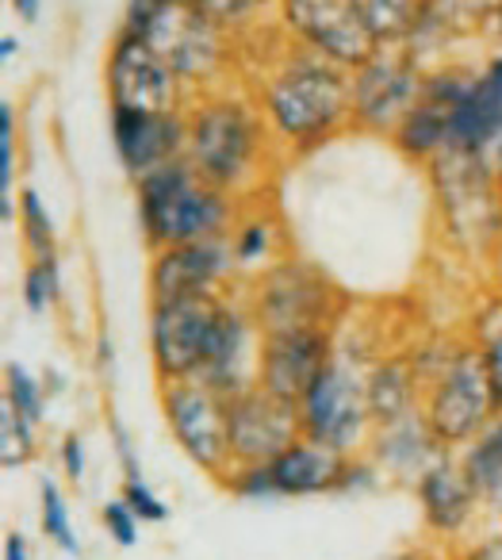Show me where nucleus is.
<instances>
[{"mask_svg": "<svg viewBox=\"0 0 502 560\" xmlns=\"http://www.w3.org/2000/svg\"><path fill=\"white\" fill-rule=\"evenodd\" d=\"M188 116V162L208 185L254 200L277 162V135L265 119L257 96L242 93H200L185 108Z\"/></svg>", "mask_w": 502, "mask_h": 560, "instance_id": "1", "label": "nucleus"}, {"mask_svg": "<svg viewBox=\"0 0 502 560\" xmlns=\"http://www.w3.org/2000/svg\"><path fill=\"white\" fill-rule=\"evenodd\" d=\"M257 104L272 135L292 154H311L353 127V70L292 43L257 85Z\"/></svg>", "mask_w": 502, "mask_h": 560, "instance_id": "2", "label": "nucleus"}, {"mask_svg": "<svg viewBox=\"0 0 502 560\" xmlns=\"http://www.w3.org/2000/svg\"><path fill=\"white\" fill-rule=\"evenodd\" d=\"M135 203H139V226L147 246L170 249L188 246V242L231 238L246 200L208 185L188 158H177L135 180Z\"/></svg>", "mask_w": 502, "mask_h": 560, "instance_id": "3", "label": "nucleus"}, {"mask_svg": "<svg viewBox=\"0 0 502 560\" xmlns=\"http://www.w3.org/2000/svg\"><path fill=\"white\" fill-rule=\"evenodd\" d=\"M119 32L142 35L170 62L180 85L192 96L215 93L234 55V32L203 16L196 4H162V0H131Z\"/></svg>", "mask_w": 502, "mask_h": 560, "instance_id": "4", "label": "nucleus"}, {"mask_svg": "<svg viewBox=\"0 0 502 560\" xmlns=\"http://www.w3.org/2000/svg\"><path fill=\"white\" fill-rule=\"evenodd\" d=\"M380 350H364L353 342L334 346L330 365L318 373V381L300 399V427L303 438L341 453L361 457L372 442V411H369V365Z\"/></svg>", "mask_w": 502, "mask_h": 560, "instance_id": "5", "label": "nucleus"}, {"mask_svg": "<svg viewBox=\"0 0 502 560\" xmlns=\"http://www.w3.org/2000/svg\"><path fill=\"white\" fill-rule=\"evenodd\" d=\"M425 170L445 238L468 261H487L502 242V185L476 154L464 150H445Z\"/></svg>", "mask_w": 502, "mask_h": 560, "instance_id": "6", "label": "nucleus"}, {"mask_svg": "<svg viewBox=\"0 0 502 560\" xmlns=\"http://www.w3.org/2000/svg\"><path fill=\"white\" fill-rule=\"evenodd\" d=\"M261 335H284V330H338L346 296L318 265L303 257H280L265 272L254 277L246 296Z\"/></svg>", "mask_w": 502, "mask_h": 560, "instance_id": "7", "label": "nucleus"}, {"mask_svg": "<svg viewBox=\"0 0 502 560\" xmlns=\"http://www.w3.org/2000/svg\"><path fill=\"white\" fill-rule=\"evenodd\" d=\"M422 415L433 427V434L441 438V445L453 453L468 450L502 415L491 373H487V361L471 342H464L456 350L453 365L425 388Z\"/></svg>", "mask_w": 502, "mask_h": 560, "instance_id": "8", "label": "nucleus"}, {"mask_svg": "<svg viewBox=\"0 0 502 560\" xmlns=\"http://www.w3.org/2000/svg\"><path fill=\"white\" fill-rule=\"evenodd\" d=\"M349 457L326 450V445L300 438L284 453H277L265 465L231 468L219 480V488L238 503H277V499H311L338 495Z\"/></svg>", "mask_w": 502, "mask_h": 560, "instance_id": "9", "label": "nucleus"}, {"mask_svg": "<svg viewBox=\"0 0 502 560\" xmlns=\"http://www.w3.org/2000/svg\"><path fill=\"white\" fill-rule=\"evenodd\" d=\"M162 419L177 450L211 480H223L231 460V399L219 396L203 381H173L157 392Z\"/></svg>", "mask_w": 502, "mask_h": 560, "instance_id": "10", "label": "nucleus"}, {"mask_svg": "<svg viewBox=\"0 0 502 560\" xmlns=\"http://www.w3.org/2000/svg\"><path fill=\"white\" fill-rule=\"evenodd\" d=\"M280 24L288 39L341 70H357L380 50L364 24L361 0H280Z\"/></svg>", "mask_w": 502, "mask_h": 560, "instance_id": "11", "label": "nucleus"}, {"mask_svg": "<svg viewBox=\"0 0 502 560\" xmlns=\"http://www.w3.org/2000/svg\"><path fill=\"white\" fill-rule=\"evenodd\" d=\"M104 93L112 108L131 112H185L188 89L142 35L119 32L104 58Z\"/></svg>", "mask_w": 502, "mask_h": 560, "instance_id": "12", "label": "nucleus"}, {"mask_svg": "<svg viewBox=\"0 0 502 560\" xmlns=\"http://www.w3.org/2000/svg\"><path fill=\"white\" fill-rule=\"evenodd\" d=\"M226 296H185L150 304V358H154L157 384L200 376L211 327Z\"/></svg>", "mask_w": 502, "mask_h": 560, "instance_id": "13", "label": "nucleus"}, {"mask_svg": "<svg viewBox=\"0 0 502 560\" xmlns=\"http://www.w3.org/2000/svg\"><path fill=\"white\" fill-rule=\"evenodd\" d=\"M422 62L410 47H380L353 70V131L392 135L422 93Z\"/></svg>", "mask_w": 502, "mask_h": 560, "instance_id": "14", "label": "nucleus"}, {"mask_svg": "<svg viewBox=\"0 0 502 560\" xmlns=\"http://www.w3.org/2000/svg\"><path fill=\"white\" fill-rule=\"evenodd\" d=\"M415 499L422 506V522L441 549H460L476 534V522L487 514L483 495L476 491L471 476L464 472L460 453H445L422 480L415 483Z\"/></svg>", "mask_w": 502, "mask_h": 560, "instance_id": "15", "label": "nucleus"}, {"mask_svg": "<svg viewBox=\"0 0 502 560\" xmlns=\"http://www.w3.org/2000/svg\"><path fill=\"white\" fill-rule=\"evenodd\" d=\"M234 277H238V265H234L231 238L154 249V261H150V304L185 296H226Z\"/></svg>", "mask_w": 502, "mask_h": 560, "instance_id": "16", "label": "nucleus"}, {"mask_svg": "<svg viewBox=\"0 0 502 560\" xmlns=\"http://www.w3.org/2000/svg\"><path fill=\"white\" fill-rule=\"evenodd\" d=\"M261 327H257L254 312L246 300L231 296L223 300L211 327V342L203 353V369L196 381L215 388L219 396L234 399L242 392L257 388V358H261Z\"/></svg>", "mask_w": 502, "mask_h": 560, "instance_id": "17", "label": "nucleus"}, {"mask_svg": "<svg viewBox=\"0 0 502 560\" xmlns=\"http://www.w3.org/2000/svg\"><path fill=\"white\" fill-rule=\"evenodd\" d=\"M303 438L300 407L269 396L265 388H249L231 399V460L234 468L265 465L292 442Z\"/></svg>", "mask_w": 502, "mask_h": 560, "instance_id": "18", "label": "nucleus"}, {"mask_svg": "<svg viewBox=\"0 0 502 560\" xmlns=\"http://www.w3.org/2000/svg\"><path fill=\"white\" fill-rule=\"evenodd\" d=\"M338 330H284V335L261 338V358H257V388L269 396L300 404L307 388L318 381L334 358Z\"/></svg>", "mask_w": 502, "mask_h": 560, "instance_id": "19", "label": "nucleus"}, {"mask_svg": "<svg viewBox=\"0 0 502 560\" xmlns=\"http://www.w3.org/2000/svg\"><path fill=\"white\" fill-rule=\"evenodd\" d=\"M112 142H116L119 165L131 173V180H139L188 154V116L112 108Z\"/></svg>", "mask_w": 502, "mask_h": 560, "instance_id": "20", "label": "nucleus"}, {"mask_svg": "<svg viewBox=\"0 0 502 560\" xmlns=\"http://www.w3.org/2000/svg\"><path fill=\"white\" fill-rule=\"evenodd\" d=\"M445 453L453 450L441 445V438L433 434L422 411L407 415L399 422H387V427H376L369 442V457L380 468V476L392 483H407V488H415Z\"/></svg>", "mask_w": 502, "mask_h": 560, "instance_id": "21", "label": "nucleus"}, {"mask_svg": "<svg viewBox=\"0 0 502 560\" xmlns=\"http://www.w3.org/2000/svg\"><path fill=\"white\" fill-rule=\"evenodd\" d=\"M502 135V55L487 58L483 70H476L468 93L453 108L448 124V150L479 154L491 139Z\"/></svg>", "mask_w": 502, "mask_h": 560, "instance_id": "22", "label": "nucleus"}, {"mask_svg": "<svg viewBox=\"0 0 502 560\" xmlns=\"http://www.w3.org/2000/svg\"><path fill=\"white\" fill-rule=\"evenodd\" d=\"M425 404V381L418 376L407 350H387L369 365V411L372 427H387L407 415H418Z\"/></svg>", "mask_w": 502, "mask_h": 560, "instance_id": "23", "label": "nucleus"}, {"mask_svg": "<svg viewBox=\"0 0 502 560\" xmlns=\"http://www.w3.org/2000/svg\"><path fill=\"white\" fill-rule=\"evenodd\" d=\"M448 124H453V108H441V104L418 96L415 108L392 131V142L402 158H410L418 165H430L433 158H441L448 150Z\"/></svg>", "mask_w": 502, "mask_h": 560, "instance_id": "24", "label": "nucleus"}, {"mask_svg": "<svg viewBox=\"0 0 502 560\" xmlns=\"http://www.w3.org/2000/svg\"><path fill=\"white\" fill-rule=\"evenodd\" d=\"M284 242V231L272 215H265L261 208H249L242 203V215L231 231V249H234V265L238 272H265L269 265H277V249Z\"/></svg>", "mask_w": 502, "mask_h": 560, "instance_id": "25", "label": "nucleus"}, {"mask_svg": "<svg viewBox=\"0 0 502 560\" xmlns=\"http://www.w3.org/2000/svg\"><path fill=\"white\" fill-rule=\"evenodd\" d=\"M460 460L464 472L476 483V491L483 495L487 514H502V415L468 450H460Z\"/></svg>", "mask_w": 502, "mask_h": 560, "instance_id": "26", "label": "nucleus"}, {"mask_svg": "<svg viewBox=\"0 0 502 560\" xmlns=\"http://www.w3.org/2000/svg\"><path fill=\"white\" fill-rule=\"evenodd\" d=\"M361 12L380 47H407L430 12V0H361Z\"/></svg>", "mask_w": 502, "mask_h": 560, "instance_id": "27", "label": "nucleus"}, {"mask_svg": "<svg viewBox=\"0 0 502 560\" xmlns=\"http://www.w3.org/2000/svg\"><path fill=\"white\" fill-rule=\"evenodd\" d=\"M39 529L55 549L70 552L78 557L81 552V537H78V522H73V511H70V495L58 480L43 476L39 480Z\"/></svg>", "mask_w": 502, "mask_h": 560, "instance_id": "28", "label": "nucleus"}, {"mask_svg": "<svg viewBox=\"0 0 502 560\" xmlns=\"http://www.w3.org/2000/svg\"><path fill=\"white\" fill-rule=\"evenodd\" d=\"M47 404H50V392H47V381L39 373H32L27 365L20 361H9L4 365V407L20 415V419L35 422L43 430L47 422Z\"/></svg>", "mask_w": 502, "mask_h": 560, "instance_id": "29", "label": "nucleus"}, {"mask_svg": "<svg viewBox=\"0 0 502 560\" xmlns=\"http://www.w3.org/2000/svg\"><path fill=\"white\" fill-rule=\"evenodd\" d=\"M468 342L483 353L494 396H499V407H502V296H487L483 304L476 307L471 327H468Z\"/></svg>", "mask_w": 502, "mask_h": 560, "instance_id": "30", "label": "nucleus"}, {"mask_svg": "<svg viewBox=\"0 0 502 560\" xmlns=\"http://www.w3.org/2000/svg\"><path fill=\"white\" fill-rule=\"evenodd\" d=\"M16 223L20 234H24V246L32 257H47L58 254V231H55V219H50L47 203L35 188H20L16 192Z\"/></svg>", "mask_w": 502, "mask_h": 560, "instance_id": "31", "label": "nucleus"}, {"mask_svg": "<svg viewBox=\"0 0 502 560\" xmlns=\"http://www.w3.org/2000/svg\"><path fill=\"white\" fill-rule=\"evenodd\" d=\"M62 300V265L58 254L32 257L24 269V307L32 315H47Z\"/></svg>", "mask_w": 502, "mask_h": 560, "instance_id": "32", "label": "nucleus"}, {"mask_svg": "<svg viewBox=\"0 0 502 560\" xmlns=\"http://www.w3.org/2000/svg\"><path fill=\"white\" fill-rule=\"evenodd\" d=\"M39 457V427L27 419H20L12 407L0 411V460L4 468H27L32 460Z\"/></svg>", "mask_w": 502, "mask_h": 560, "instance_id": "33", "label": "nucleus"}, {"mask_svg": "<svg viewBox=\"0 0 502 560\" xmlns=\"http://www.w3.org/2000/svg\"><path fill=\"white\" fill-rule=\"evenodd\" d=\"M203 16H211L215 24H223L226 32H238V27L254 24L265 9H269L272 0H188Z\"/></svg>", "mask_w": 502, "mask_h": 560, "instance_id": "34", "label": "nucleus"}, {"mask_svg": "<svg viewBox=\"0 0 502 560\" xmlns=\"http://www.w3.org/2000/svg\"><path fill=\"white\" fill-rule=\"evenodd\" d=\"M12 188H16V119L9 104H0V196H4V215H16L12 208Z\"/></svg>", "mask_w": 502, "mask_h": 560, "instance_id": "35", "label": "nucleus"}, {"mask_svg": "<svg viewBox=\"0 0 502 560\" xmlns=\"http://www.w3.org/2000/svg\"><path fill=\"white\" fill-rule=\"evenodd\" d=\"M119 495H124V503L131 506L135 514H139L142 526H147V522H154V526H157V522L170 518V503H165L162 491H157L154 483L147 480V476L124 480V491H119Z\"/></svg>", "mask_w": 502, "mask_h": 560, "instance_id": "36", "label": "nucleus"}, {"mask_svg": "<svg viewBox=\"0 0 502 560\" xmlns=\"http://www.w3.org/2000/svg\"><path fill=\"white\" fill-rule=\"evenodd\" d=\"M101 526H104V534L119 545V549H135V545H139L142 518L124 503V495L108 499V503L101 506Z\"/></svg>", "mask_w": 502, "mask_h": 560, "instance_id": "37", "label": "nucleus"}, {"mask_svg": "<svg viewBox=\"0 0 502 560\" xmlns=\"http://www.w3.org/2000/svg\"><path fill=\"white\" fill-rule=\"evenodd\" d=\"M58 460H62V472H66V483L78 488L89 472V453H85V442L81 434H66L62 445H58Z\"/></svg>", "mask_w": 502, "mask_h": 560, "instance_id": "38", "label": "nucleus"}, {"mask_svg": "<svg viewBox=\"0 0 502 560\" xmlns=\"http://www.w3.org/2000/svg\"><path fill=\"white\" fill-rule=\"evenodd\" d=\"M108 427H112V445H116V453H119V468H124V480H135V476H142V460H139V453H135L131 430H127L124 422L116 419V415L108 419Z\"/></svg>", "mask_w": 502, "mask_h": 560, "instance_id": "39", "label": "nucleus"}, {"mask_svg": "<svg viewBox=\"0 0 502 560\" xmlns=\"http://www.w3.org/2000/svg\"><path fill=\"white\" fill-rule=\"evenodd\" d=\"M448 560H502V529L499 534H483L471 537L468 545L448 552Z\"/></svg>", "mask_w": 502, "mask_h": 560, "instance_id": "40", "label": "nucleus"}, {"mask_svg": "<svg viewBox=\"0 0 502 560\" xmlns=\"http://www.w3.org/2000/svg\"><path fill=\"white\" fill-rule=\"evenodd\" d=\"M476 158H479V162L487 165V170H491V177H494V180H499V185H502V135H499V139H491V142H487V147L479 150Z\"/></svg>", "mask_w": 502, "mask_h": 560, "instance_id": "41", "label": "nucleus"}, {"mask_svg": "<svg viewBox=\"0 0 502 560\" xmlns=\"http://www.w3.org/2000/svg\"><path fill=\"white\" fill-rule=\"evenodd\" d=\"M4 560H35V552H32V545H27L24 534L4 537Z\"/></svg>", "mask_w": 502, "mask_h": 560, "instance_id": "42", "label": "nucleus"}, {"mask_svg": "<svg viewBox=\"0 0 502 560\" xmlns=\"http://www.w3.org/2000/svg\"><path fill=\"white\" fill-rule=\"evenodd\" d=\"M12 9L20 12V20H27V24H35V20H39L43 0H12Z\"/></svg>", "mask_w": 502, "mask_h": 560, "instance_id": "43", "label": "nucleus"}, {"mask_svg": "<svg viewBox=\"0 0 502 560\" xmlns=\"http://www.w3.org/2000/svg\"><path fill=\"white\" fill-rule=\"evenodd\" d=\"M395 560H437L430 549H410V552H402V557H395Z\"/></svg>", "mask_w": 502, "mask_h": 560, "instance_id": "44", "label": "nucleus"}, {"mask_svg": "<svg viewBox=\"0 0 502 560\" xmlns=\"http://www.w3.org/2000/svg\"><path fill=\"white\" fill-rule=\"evenodd\" d=\"M12 55H16V39L4 35V39H0V58H12Z\"/></svg>", "mask_w": 502, "mask_h": 560, "instance_id": "45", "label": "nucleus"}, {"mask_svg": "<svg viewBox=\"0 0 502 560\" xmlns=\"http://www.w3.org/2000/svg\"><path fill=\"white\" fill-rule=\"evenodd\" d=\"M494 32L502 35V0H499V12H494Z\"/></svg>", "mask_w": 502, "mask_h": 560, "instance_id": "46", "label": "nucleus"}, {"mask_svg": "<svg viewBox=\"0 0 502 560\" xmlns=\"http://www.w3.org/2000/svg\"><path fill=\"white\" fill-rule=\"evenodd\" d=\"M162 4H188V0H162Z\"/></svg>", "mask_w": 502, "mask_h": 560, "instance_id": "47", "label": "nucleus"}]
</instances>
